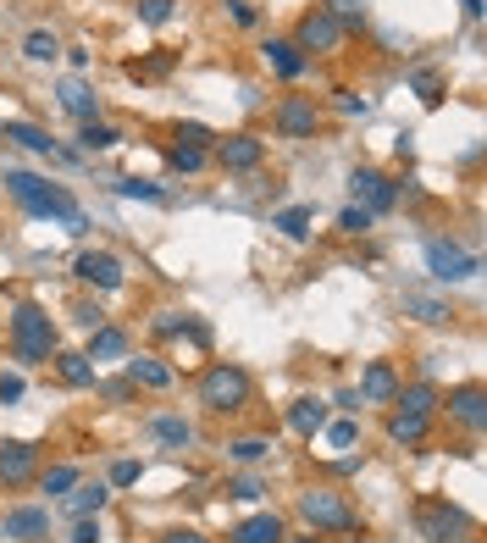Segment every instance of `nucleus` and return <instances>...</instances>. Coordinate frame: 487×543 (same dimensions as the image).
<instances>
[{
	"mask_svg": "<svg viewBox=\"0 0 487 543\" xmlns=\"http://www.w3.org/2000/svg\"><path fill=\"white\" fill-rule=\"evenodd\" d=\"M183 333H189V316H178V311L155 316V338H183Z\"/></svg>",
	"mask_w": 487,
	"mask_h": 543,
	"instance_id": "45",
	"label": "nucleus"
},
{
	"mask_svg": "<svg viewBox=\"0 0 487 543\" xmlns=\"http://www.w3.org/2000/svg\"><path fill=\"white\" fill-rule=\"evenodd\" d=\"M227 499H244V505H255V499L266 494V483L255 477V471H244V477H227V488H222Z\"/></svg>",
	"mask_w": 487,
	"mask_h": 543,
	"instance_id": "35",
	"label": "nucleus"
},
{
	"mask_svg": "<svg viewBox=\"0 0 487 543\" xmlns=\"http://www.w3.org/2000/svg\"><path fill=\"white\" fill-rule=\"evenodd\" d=\"M106 532H100V516H84V521H72V532H67V543H100Z\"/></svg>",
	"mask_w": 487,
	"mask_h": 543,
	"instance_id": "47",
	"label": "nucleus"
},
{
	"mask_svg": "<svg viewBox=\"0 0 487 543\" xmlns=\"http://www.w3.org/2000/svg\"><path fill=\"white\" fill-rule=\"evenodd\" d=\"M122 200H161V183H144V178H122L117 183Z\"/></svg>",
	"mask_w": 487,
	"mask_h": 543,
	"instance_id": "41",
	"label": "nucleus"
},
{
	"mask_svg": "<svg viewBox=\"0 0 487 543\" xmlns=\"http://www.w3.org/2000/svg\"><path fill=\"white\" fill-rule=\"evenodd\" d=\"M161 543H211V538H205V532H194V527H172Z\"/></svg>",
	"mask_w": 487,
	"mask_h": 543,
	"instance_id": "52",
	"label": "nucleus"
},
{
	"mask_svg": "<svg viewBox=\"0 0 487 543\" xmlns=\"http://www.w3.org/2000/svg\"><path fill=\"white\" fill-rule=\"evenodd\" d=\"M6 139L23 145V150H34V156H50V150H56V139H50L45 128H34V122H6Z\"/></svg>",
	"mask_w": 487,
	"mask_h": 543,
	"instance_id": "28",
	"label": "nucleus"
},
{
	"mask_svg": "<svg viewBox=\"0 0 487 543\" xmlns=\"http://www.w3.org/2000/svg\"><path fill=\"white\" fill-rule=\"evenodd\" d=\"M294 505H299V521H305V527H316V532H360L355 505H349L338 488H305Z\"/></svg>",
	"mask_w": 487,
	"mask_h": 543,
	"instance_id": "4",
	"label": "nucleus"
},
{
	"mask_svg": "<svg viewBox=\"0 0 487 543\" xmlns=\"http://www.w3.org/2000/svg\"><path fill=\"white\" fill-rule=\"evenodd\" d=\"M172 12H178V0H139V23H150V28L172 23Z\"/></svg>",
	"mask_w": 487,
	"mask_h": 543,
	"instance_id": "38",
	"label": "nucleus"
},
{
	"mask_svg": "<svg viewBox=\"0 0 487 543\" xmlns=\"http://www.w3.org/2000/svg\"><path fill=\"white\" fill-rule=\"evenodd\" d=\"M56 350H61V338H56L50 311H45V305H34V300H23L12 311V355L23 366H39V361H50Z\"/></svg>",
	"mask_w": 487,
	"mask_h": 543,
	"instance_id": "2",
	"label": "nucleus"
},
{
	"mask_svg": "<svg viewBox=\"0 0 487 543\" xmlns=\"http://www.w3.org/2000/svg\"><path fill=\"white\" fill-rule=\"evenodd\" d=\"M78 139H84V150H89V156H95V150H111V145H122V133L117 128H111V122H84V128H78Z\"/></svg>",
	"mask_w": 487,
	"mask_h": 543,
	"instance_id": "30",
	"label": "nucleus"
},
{
	"mask_svg": "<svg viewBox=\"0 0 487 543\" xmlns=\"http://www.w3.org/2000/svg\"><path fill=\"white\" fill-rule=\"evenodd\" d=\"M338 111H344V117H366L371 100H366V95H355V89H338Z\"/></svg>",
	"mask_w": 487,
	"mask_h": 543,
	"instance_id": "49",
	"label": "nucleus"
},
{
	"mask_svg": "<svg viewBox=\"0 0 487 543\" xmlns=\"http://www.w3.org/2000/svg\"><path fill=\"white\" fill-rule=\"evenodd\" d=\"M321 433H327V444H333V449H355L360 427H355V422H327Z\"/></svg>",
	"mask_w": 487,
	"mask_h": 543,
	"instance_id": "44",
	"label": "nucleus"
},
{
	"mask_svg": "<svg viewBox=\"0 0 487 543\" xmlns=\"http://www.w3.org/2000/svg\"><path fill=\"white\" fill-rule=\"evenodd\" d=\"M261 56L272 61V73H277V78H299V73L310 67V56H299V45H294V39H266V45H261Z\"/></svg>",
	"mask_w": 487,
	"mask_h": 543,
	"instance_id": "20",
	"label": "nucleus"
},
{
	"mask_svg": "<svg viewBox=\"0 0 487 543\" xmlns=\"http://www.w3.org/2000/svg\"><path fill=\"white\" fill-rule=\"evenodd\" d=\"M250 394H255V383H250V372H244V366H227V361L205 366V377H200V405H205L211 416H238L244 405H250Z\"/></svg>",
	"mask_w": 487,
	"mask_h": 543,
	"instance_id": "3",
	"label": "nucleus"
},
{
	"mask_svg": "<svg viewBox=\"0 0 487 543\" xmlns=\"http://www.w3.org/2000/svg\"><path fill=\"white\" fill-rule=\"evenodd\" d=\"M56 106L72 111L78 122H95L100 117V95L84 84V78H61V84H56Z\"/></svg>",
	"mask_w": 487,
	"mask_h": 543,
	"instance_id": "15",
	"label": "nucleus"
},
{
	"mask_svg": "<svg viewBox=\"0 0 487 543\" xmlns=\"http://www.w3.org/2000/svg\"><path fill=\"white\" fill-rule=\"evenodd\" d=\"M144 433H150L161 449H189L194 444V427L183 422V416H150V422H144Z\"/></svg>",
	"mask_w": 487,
	"mask_h": 543,
	"instance_id": "22",
	"label": "nucleus"
},
{
	"mask_svg": "<svg viewBox=\"0 0 487 543\" xmlns=\"http://www.w3.org/2000/svg\"><path fill=\"white\" fill-rule=\"evenodd\" d=\"M89 361H122V355H128V333H122V327H111V322H100L95 333H89Z\"/></svg>",
	"mask_w": 487,
	"mask_h": 543,
	"instance_id": "23",
	"label": "nucleus"
},
{
	"mask_svg": "<svg viewBox=\"0 0 487 543\" xmlns=\"http://www.w3.org/2000/svg\"><path fill=\"white\" fill-rule=\"evenodd\" d=\"M23 394H28V383H23L17 372H12V377H0V405H17Z\"/></svg>",
	"mask_w": 487,
	"mask_h": 543,
	"instance_id": "51",
	"label": "nucleus"
},
{
	"mask_svg": "<svg viewBox=\"0 0 487 543\" xmlns=\"http://www.w3.org/2000/svg\"><path fill=\"white\" fill-rule=\"evenodd\" d=\"M95 388H100V399H106V405H128L139 383H128V377H111V383H95Z\"/></svg>",
	"mask_w": 487,
	"mask_h": 543,
	"instance_id": "43",
	"label": "nucleus"
},
{
	"mask_svg": "<svg viewBox=\"0 0 487 543\" xmlns=\"http://www.w3.org/2000/svg\"><path fill=\"white\" fill-rule=\"evenodd\" d=\"M227 538H233V543H283L288 532H283V521H277L272 510H261V516H244Z\"/></svg>",
	"mask_w": 487,
	"mask_h": 543,
	"instance_id": "19",
	"label": "nucleus"
},
{
	"mask_svg": "<svg viewBox=\"0 0 487 543\" xmlns=\"http://www.w3.org/2000/svg\"><path fill=\"white\" fill-rule=\"evenodd\" d=\"M106 499H111L106 483H78L72 494H61V510H67L72 521H84V516H100V510H106Z\"/></svg>",
	"mask_w": 487,
	"mask_h": 543,
	"instance_id": "18",
	"label": "nucleus"
},
{
	"mask_svg": "<svg viewBox=\"0 0 487 543\" xmlns=\"http://www.w3.org/2000/svg\"><path fill=\"white\" fill-rule=\"evenodd\" d=\"M128 383H144V388H172V366H161L155 355H133V361H128Z\"/></svg>",
	"mask_w": 487,
	"mask_h": 543,
	"instance_id": "26",
	"label": "nucleus"
},
{
	"mask_svg": "<svg viewBox=\"0 0 487 543\" xmlns=\"http://www.w3.org/2000/svg\"><path fill=\"white\" fill-rule=\"evenodd\" d=\"M443 405H449V422H454V427H465L471 438L487 427V394H482V383H460V388H449V399H443Z\"/></svg>",
	"mask_w": 487,
	"mask_h": 543,
	"instance_id": "11",
	"label": "nucleus"
},
{
	"mask_svg": "<svg viewBox=\"0 0 487 543\" xmlns=\"http://www.w3.org/2000/svg\"><path fill=\"white\" fill-rule=\"evenodd\" d=\"M272 128L283 133V139H316L321 128V106L310 95H288L272 106Z\"/></svg>",
	"mask_w": 487,
	"mask_h": 543,
	"instance_id": "8",
	"label": "nucleus"
},
{
	"mask_svg": "<svg viewBox=\"0 0 487 543\" xmlns=\"http://www.w3.org/2000/svg\"><path fill=\"white\" fill-rule=\"evenodd\" d=\"M72 272H78V283H89V289H122V261L111 250H84L72 261Z\"/></svg>",
	"mask_w": 487,
	"mask_h": 543,
	"instance_id": "13",
	"label": "nucleus"
},
{
	"mask_svg": "<svg viewBox=\"0 0 487 543\" xmlns=\"http://www.w3.org/2000/svg\"><path fill=\"white\" fill-rule=\"evenodd\" d=\"M327 12H333L344 28H360L366 23V0H327Z\"/></svg>",
	"mask_w": 487,
	"mask_h": 543,
	"instance_id": "39",
	"label": "nucleus"
},
{
	"mask_svg": "<svg viewBox=\"0 0 487 543\" xmlns=\"http://www.w3.org/2000/svg\"><path fill=\"white\" fill-rule=\"evenodd\" d=\"M465 17H482V0H465Z\"/></svg>",
	"mask_w": 487,
	"mask_h": 543,
	"instance_id": "54",
	"label": "nucleus"
},
{
	"mask_svg": "<svg viewBox=\"0 0 487 543\" xmlns=\"http://www.w3.org/2000/svg\"><path fill=\"white\" fill-rule=\"evenodd\" d=\"M393 394H399V372H393L388 361H366V372H360V399H366V405H393Z\"/></svg>",
	"mask_w": 487,
	"mask_h": 543,
	"instance_id": "16",
	"label": "nucleus"
},
{
	"mask_svg": "<svg viewBox=\"0 0 487 543\" xmlns=\"http://www.w3.org/2000/svg\"><path fill=\"white\" fill-rule=\"evenodd\" d=\"M0 189L12 194V200L28 211V217H56L61 228L72 233V239H78V233H89V217L78 211V200H72L67 189H56V183L34 178V172H23V167H6V172H0Z\"/></svg>",
	"mask_w": 487,
	"mask_h": 543,
	"instance_id": "1",
	"label": "nucleus"
},
{
	"mask_svg": "<svg viewBox=\"0 0 487 543\" xmlns=\"http://www.w3.org/2000/svg\"><path fill=\"white\" fill-rule=\"evenodd\" d=\"M50 361H56V372H61L67 388H95V361H89L84 350H56Z\"/></svg>",
	"mask_w": 487,
	"mask_h": 543,
	"instance_id": "21",
	"label": "nucleus"
},
{
	"mask_svg": "<svg viewBox=\"0 0 487 543\" xmlns=\"http://www.w3.org/2000/svg\"><path fill=\"white\" fill-rule=\"evenodd\" d=\"M178 145H194V150H211L216 133L205 128V122H178Z\"/></svg>",
	"mask_w": 487,
	"mask_h": 543,
	"instance_id": "40",
	"label": "nucleus"
},
{
	"mask_svg": "<svg viewBox=\"0 0 487 543\" xmlns=\"http://www.w3.org/2000/svg\"><path fill=\"white\" fill-rule=\"evenodd\" d=\"M211 156L222 161L227 172H255L266 161V145L255 139V133H227V139H216L211 145Z\"/></svg>",
	"mask_w": 487,
	"mask_h": 543,
	"instance_id": "12",
	"label": "nucleus"
},
{
	"mask_svg": "<svg viewBox=\"0 0 487 543\" xmlns=\"http://www.w3.org/2000/svg\"><path fill=\"white\" fill-rule=\"evenodd\" d=\"M416 527L427 543H471L476 538V521L465 516L460 505H449V499H427V505L416 510Z\"/></svg>",
	"mask_w": 487,
	"mask_h": 543,
	"instance_id": "5",
	"label": "nucleus"
},
{
	"mask_svg": "<svg viewBox=\"0 0 487 543\" xmlns=\"http://www.w3.org/2000/svg\"><path fill=\"white\" fill-rule=\"evenodd\" d=\"M178 67V56H155V61H128V73L133 78H161V73H172Z\"/></svg>",
	"mask_w": 487,
	"mask_h": 543,
	"instance_id": "42",
	"label": "nucleus"
},
{
	"mask_svg": "<svg viewBox=\"0 0 487 543\" xmlns=\"http://www.w3.org/2000/svg\"><path fill=\"white\" fill-rule=\"evenodd\" d=\"M410 89L421 95V106H443V73H432V67H421V73L410 78Z\"/></svg>",
	"mask_w": 487,
	"mask_h": 543,
	"instance_id": "34",
	"label": "nucleus"
},
{
	"mask_svg": "<svg viewBox=\"0 0 487 543\" xmlns=\"http://www.w3.org/2000/svg\"><path fill=\"white\" fill-rule=\"evenodd\" d=\"M288 427H294L299 438H316L321 427H327V405H321V399H294V405H288Z\"/></svg>",
	"mask_w": 487,
	"mask_h": 543,
	"instance_id": "24",
	"label": "nucleus"
},
{
	"mask_svg": "<svg viewBox=\"0 0 487 543\" xmlns=\"http://www.w3.org/2000/svg\"><path fill=\"white\" fill-rule=\"evenodd\" d=\"M144 477V460H117L111 466V488H133Z\"/></svg>",
	"mask_w": 487,
	"mask_h": 543,
	"instance_id": "46",
	"label": "nucleus"
},
{
	"mask_svg": "<svg viewBox=\"0 0 487 543\" xmlns=\"http://www.w3.org/2000/svg\"><path fill=\"white\" fill-rule=\"evenodd\" d=\"M294 45H299V56H333V50L344 45V23H338V17L327 12V6H316V12L299 17Z\"/></svg>",
	"mask_w": 487,
	"mask_h": 543,
	"instance_id": "6",
	"label": "nucleus"
},
{
	"mask_svg": "<svg viewBox=\"0 0 487 543\" xmlns=\"http://www.w3.org/2000/svg\"><path fill=\"white\" fill-rule=\"evenodd\" d=\"M393 405H399V411H421V416H438V405H443V399H438V388H432V383H410V388L399 383V394H393Z\"/></svg>",
	"mask_w": 487,
	"mask_h": 543,
	"instance_id": "25",
	"label": "nucleus"
},
{
	"mask_svg": "<svg viewBox=\"0 0 487 543\" xmlns=\"http://www.w3.org/2000/svg\"><path fill=\"white\" fill-rule=\"evenodd\" d=\"M34 477H39V444H28V438H0V483L28 488Z\"/></svg>",
	"mask_w": 487,
	"mask_h": 543,
	"instance_id": "10",
	"label": "nucleus"
},
{
	"mask_svg": "<svg viewBox=\"0 0 487 543\" xmlns=\"http://www.w3.org/2000/svg\"><path fill=\"white\" fill-rule=\"evenodd\" d=\"M349 194H355V200L371 211V217H382V211L399 206V183L382 178L377 167H355V172H349Z\"/></svg>",
	"mask_w": 487,
	"mask_h": 543,
	"instance_id": "9",
	"label": "nucleus"
},
{
	"mask_svg": "<svg viewBox=\"0 0 487 543\" xmlns=\"http://www.w3.org/2000/svg\"><path fill=\"white\" fill-rule=\"evenodd\" d=\"M6 538L12 543H50V510L39 505H23V510H6Z\"/></svg>",
	"mask_w": 487,
	"mask_h": 543,
	"instance_id": "14",
	"label": "nucleus"
},
{
	"mask_svg": "<svg viewBox=\"0 0 487 543\" xmlns=\"http://www.w3.org/2000/svg\"><path fill=\"white\" fill-rule=\"evenodd\" d=\"M371 222H377V217H371L366 206H344V211H338V233H349V239H360V233H371Z\"/></svg>",
	"mask_w": 487,
	"mask_h": 543,
	"instance_id": "36",
	"label": "nucleus"
},
{
	"mask_svg": "<svg viewBox=\"0 0 487 543\" xmlns=\"http://www.w3.org/2000/svg\"><path fill=\"white\" fill-rule=\"evenodd\" d=\"M84 483V477H78V466H50V471H39V494H72V488Z\"/></svg>",
	"mask_w": 487,
	"mask_h": 543,
	"instance_id": "29",
	"label": "nucleus"
},
{
	"mask_svg": "<svg viewBox=\"0 0 487 543\" xmlns=\"http://www.w3.org/2000/svg\"><path fill=\"white\" fill-rule=\"evenodd\" d=\"M404 311H410V316H416V322H427V327H443V322H449V305H443V300H432V294H416V289H410V294H404Z\"/></svg>",
	"mask_w": 487,
	"mask_h": 543,
	"instance_id": "27",
	"label": "nucleus"
},
{
	"mask_svg": "<svg viewBox=\"0 0 487 543\" xmlns=\"http://www.w3.org/2000/svg\"><path fill=\"white\" fill-rule=\"evenodd\" d=\"M227 12H233V23H238V28H255V23H261L255 0H227Z\"/></svg>",
	"mask_w": 487,
	"mask_h": 543,
	"instance_id": "50",
	"label": "nucleus"
},
{
	"mask_svg": "<svg viewBox=\"0 0 487 543\" xmlns=\"http://www.w3.org/2000/svg\"><path fill=\"white\" fill-rule=\"evenodd\" d=\"M23 56H28V61H56V56H61V39L50 34V28H34V34L23 39Z\"/></svg>",
	"mask_w": 487,
	"mask_h": 543,
	"instance_id": "31",
	"label": "nucleus"
},
{
	"mask_svg": "<svg viewBox=\"0 0 487 543\" xmlns=\"http://www.w3.org/2000/svg\"><path fill=\"white\" fill-rule=\"evenodd\" d=\"M227 455H233L238 466H255V460L272 455V438H233V444H227Z\"/></svg>",
	"mask_w": 487,
	"mask_h": 543,
	"instance_id": "32",
	"label": "nucleus"
},
{
	"mask_svg": "<svg viewBox=\"0 0 487 543\" xmlns=\"http://www.w3.org/2000/svg\"><path fill=\"white\" fill-rule=\"evenodd\" d=\"M272 228H277V233H288V239H305V233H310V206H288V211H277Z\"/></svg>",
	"mask_w": 487,
	"mask_h": 543,
	"instance_id": "33",
	"label": "nucleus"
},
{
	"mask_svg": "<svg viewBox=\"0 0 487 543\" xmlns=\"http://www.w3.org/2000/svg\"><path fill=\"white\" fill-rule=\"evenodd\" d=\"M427 433H432V416H421V411H399V405L388 411V438H393V444L416 449V444H427Z\"/></svg>",
	"mask_w": 487,
	"mask_h": 543,
	"instance_id": "17",
	"label": "nucleus"
},
{
	"mask_svg": "<svg viewBox=\"0 0 487 543\" xmlns=\"http://www.w3.org/2000/svg\"><path fill=\"white\" fill-rule=\"evenodd\" d=\"M167 161H172V167H178V172H200L205 161H211V150H194V145H172V150H167Z\"/></svg>",
	"mask_w": 487,
	"mask_h": 543,
	"instance_id": "37",
	"label": "nucleus"
},
{
	"mask_svg": "<svg viewBox=\"0 0 487 543\" xmlns=\"http://www.w3.org/2000/svg\"><path fill=\"white\" fill-rule=\"evenodd\" d=\"M338 405H344V411H360L366 399H360V388H338Z\"/></svg>",
	"mask_w": 487,
	"mask_h": 543,
	"instance_id": "53",
	"label": "nucleus"
},
{
	"mask_svg": "<svg viewBox=\"0 0 487 543\" xmlns=\"http://www.w3.org/2000/svg\"><path fill=\"white\" fill-rule=\"evenodd\" d=\"M72 322L84 327V333H95V327L106 322V311H100V305H89V300H78V305H72Z\"/></svg>",
	"mask_w": 487,
	"mask_h": 543,
	"instance_id": "48",
	"label": "nucleus"
},
{
	"mask_svg": "<svg viewBox=\"0 0 487 543\" xmlns=\"http://www.w3.org/2000/svg\"><path fill=\"white\" fill-rule=\"evenodd\" d=\"M427 266H432V278L438 283H465V278L482 272V261L454 239H427Z\"/></svg>",
	"mask_w": 487,
	"mask_h": 543,
	"instance_id": "7",
	"label": "nucleus"
}]
</instances>
